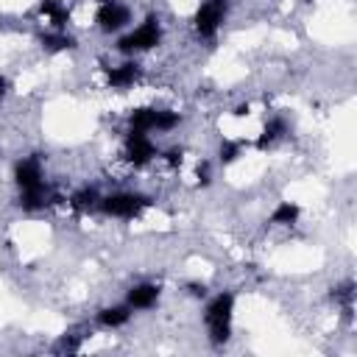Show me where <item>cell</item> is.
Listing matches in <instances>:
<instances>
[{
    "label": "cell",
    "mask_w": 357,
    "mask_h": 357,
    "mask_svg": "<svg viewBox=\"0 0 357 357\" xmlns=\"http://www.w3.org/2000/svg\"><path fill=\"white\" fill-rule=\"evenodd\" d=\"M162 284L156 279H139V282H131L123 293V301L134 310V312H151L159 307L162 301Z\"/></svg>",
    "instance_id": "9c48e42d"
},
{
    "label": "cell",
    "mask_w": 357,
    "mask_h": 357,
    "mask_svg": "<svg viewBox=\"0 0 357 357\" xmlns=\"http://www.w3.org/2000/svg\"><path fill=\"white\" fill-rule=\"evenodd\" d=\"M301 3H315V0H301Z\"/></svg>",
    "instance_id": "d6986e66"
},
{
    "label": "cell",
    "mask_w": 357,
    "mask_h": 357,
    "mask_svg": "<svg viewBox=\"0 0 357 357\" xmlns=\"http://www.w3.org/2000/svg\"><path fill=\"white\" fill-rule=\"evenodd\" d=\"M86 332H89V326H73V329H67L64 335H59V340H56V351H61V354H75V351H81L84 349V340H86Z\"/></svg>",
    "instance_id": "2e32d148"
},
{
    "label": "cell",
    "mask_w": 357,
    "mask_h": 357,
    "mask_svg": "<svg viewBox=\"0 0 357 357\" xmlns=\"http://www.w3.org/2000/svg\"><path fill=\"white\" fill-rule=\"evenodd\" d=\"M11 181L17 187V192H28V190H42L50 184L47 170H45V159L39 153H25L11 165Z\"/></svg>",
    "instance_id": "ba28073f"
},
{
    "label": "cell",
    "mask_w": 357,
    "mask_h": 357,
    "mask_svg": "<svg viewBox=\"0 0 357 357\" xmlns=\"http://www.w3.org/2000/svg\"><path fill=\"white\" fill-rule=\"evenodd\" d=\"M131 318H134V310L126 301H112V304L98 307L92 324L98 329H103V332H120V329H126L131 324Z\"/></svg>",
    "instance_id": "30bf717a"
},
{
    "label": "cell",
    "mask_w": 357,
    "mask_h": 357,
    "mask_svg": "<svg viewBox=\"0 0 357 357\" xmlns=\"http://www.w3.org/2000/svg\"><path fill=\"white\" fill-rule=\"evenodd\" d=\"M0 156H3V151H0Z\"/></svg>",
    "instance_id": "ffe728a7"
},
{
    "label": "cell",
    "mask_w": 357,
    "mask_h": 357,
    "mask_svg": "<svg viewBox=\"0 0 357 357\" xmlns=\"http://www.w3.org/2000/svg\"><path fill=\"white\" fill-rule=\"evenodd\" d=\"M92 22L103 36H120L134 25V8L126 0H98Z\"/></svg>",
    "instance_id": "8992f818"
},
{
    "label": "cell",
    "mask_w": 357,
    "mask_h": 357,
    "mask_svg": "<svg viewBox=\"0 0 357 357\" xmlns=\"http://www.w3.org/2000/svg\"><path fill=\"white\" fill-rule=\"evenodd\" d=\"M78 42H75V36L64 28V31H42L39 33V47L45 50V53H50V56H59V53H67V50H73Z\"/></svg>",
    "instance_id": "9a60e30c"
},
{
    "label": "cell",
    "mask_w": 357,
    "mask_h": 357,
    "mask_svg": "<svg viewBox=\"0 0 357 357\" xmlns=\"http://www.w3.org/2000/svg\"><path fill=\"white\" fill-rule=\"evenodd\" d=\"M36 17L47 31H64V28H70V20H73L67 0H39Z\"/></svg>",
    "instance_id": "8fae6325"
},
{
    "label": "cell",
    "mask_w": 357,
    "mask_h": 357,
    "mask_svg": "<svg viewBox=\"0 0 357 357\" xmlns=\"http://www.w3.org/2000/svg\"><path fill=\"white\" fill-rule=\"evenodd\" d=\"M159 142L153 134L145 131H128L123 134V145H120V162L128 165L131 170H145L151 165H156L159 159Z\"/></svg>",
    "instance_id": "5b68a950"
},
{
    "label": "cell",
    "mask_w": 357,
    "mask_h": 357,
    "mask_svg": "<svg viewBox=\"0 0 357 357\" xmlns=\"http://www.w3.org/2000/svg\"><path fill=\"white\" fill-rule=\"evenodd\" d=\"M153 198L142 190H131V187H117L112 192H103L100 195V204H98V212L109 220H120V223H131V220H139L148 209H151Z\"/></svg>",
    "instance_id": "3957f363"
},
{
    "label": "cell",
    "mask_w": 357,
    "mask_h": 357,
    "mask_svg": "<svg viewBox=\"0 0 357 357\" xmlns=\"http://www.w3.org/2000/svg\"><path fill=\"white\" fill-rule=\"evenodd\" d=\"M287 134H290L287 117L284 114H268L265 123H262V128H259V134H257V139H254V148L257 151H268V148L279 145Z\"/></svg>",
    "instance_id": "7c38bea8"
},
{
    "label": "cell",
    "mask_w": 357,
    "mask_h": 357,
    "mask_svg": "<svg viewBox=\"0 0 357 357\" xmlns=\"http://www.w3.org/2000/svg\"><path fill=\"white\" fill-rule=\"evenodd\" d=\"M298 220H301V204L296 201H276L268 215V226L273 229H293Z\"/></svg>",
    "instance_id": "5bb4252c"
},
{
    "label": "cell",
    "mask_w": 357,
    "mask_h": 357,
    "mask_svg": "<svg viewBox=\"0 0 357 357\" xmlns=\"http://www.w3.org/2000/svg\"><path fill=\"white\" fill-rule=\"evenodd\" d=\"M165 42V22H162V14L159 11H148L137 25H131L128 31H123L114 42V50L120 56H131V59H139L151 50H156L159 45Z\"/></svg>",
    "instance_id": "7a4b0ae2"
},
{
    "label": "cell",
    "mask_w": 357,
    "mask_h": 357,
    "mask_svg": "<svg viewBox=\"0 0 357 357\" xmlns=\"http://www.w3.org/2000/svg\"><path fill=\"white\" fill-rule=\"evenodd\" d=\"M229 11H231V3L229 0H201L192 11V20H190V28H192V36L198 42H215L229 20Z\"/></svg>",
    "instance_id": "277c9868"
},
{
    "label": "cell",
    "mask_w": 357,
    "mask_h": 357,
    "mask_svg": "<svg viewBox=\"0 0 357 357\" xmlns=\"http://www.w3.org/2000/svg\"><path fill=\"white\" fill-rule=\"evenodd\" d=\"M100 195H103V190L98 187V184H81V187H75L70 195H64V201H67V206L75 212V215H89V212H98V204H100Z\"/></svg>",
    "instance_id": "4fadbf2b"
},
{
    "label": "cell",
    "mask_w": 357,
    "mask_h": 357,
    "mask_svg": "<svg viewBox=\"0 0 357 357\" xmlns=\"http://www.w3.org/2000/svg\"><path fill=\"white\" fill-rule=\"evenodd\" d=\"M218 162L220 165H231V162H237L240 156H243V142L240 139H231V137H223L220 142H218Z\"/></svg>",
    "instance_id": "e0dca14e"
},
{
    "label": "cell",
    "mask_w": 357,
    "mask_h": 357,
    "mask_svg": "<svg viewBox=\"0 0 357 357\" xmlns=\"http://www.w3.org/2000/svg\"><path fill=\"white\" fill-rule=\"evenodd\" d=\"M234 307H237V293L234 290H218L204 298L201 307V324L209 346L220 349L231 340L234 335Z\"/></svg>",
    "instance_id": "6da1fadb"
},
{
    "label": "cell",
    "mask_w": 357,
    "mask_h": 357,
    "mask_svg": "<svg viewBox=\"0 0 357 357\" xmlns=\"http://www.w3.org/2000/svg\"><path fill=\"white\" fill-rule=\"evenodd\" d=\"M8 95H11V81H8V75L0 73V106L8 100Z\"/></svg>",
    "instance_id": "ac0fdd59"
},
{
    "label": "cell",
    "mask_w": 357,
    "mask_h": 357,
    "mask_svg": "<svg viewBox=\"0 0 357 357\" xmlns=\"http://www.w3.org/2000/svg\"><path fill=\"white\" fill-rule=\"evenodd\" d=\"M142 78H145V67L139 59H131V56H120V61L103 67V81H106V89L112 92H128L139 86Z\"/></svg>",
    "instance_id": "52a82bcc"
}]
</instances>
